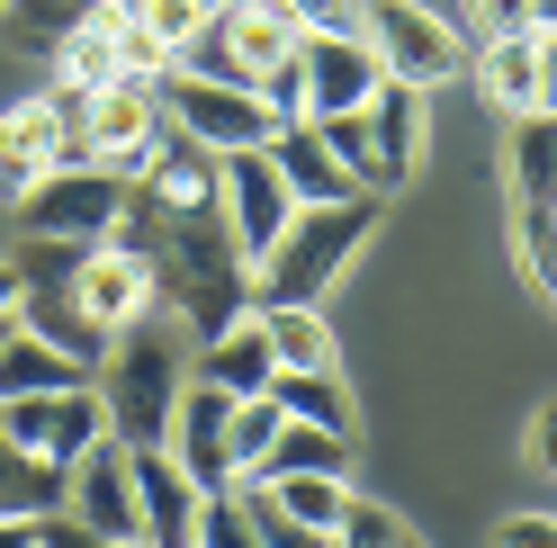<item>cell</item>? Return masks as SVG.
<instances>
[{"instance_id": "6da1fadb", "label": "cell", "mask_w": 557, "mask_h": 548, "mask_svg": "<svg viewBox=\"0 0 557 548\" xmlns=\"http://www.w3.org/2000/svg\"><path fill=\"white\" fill-rule=\"evenodd\" d=\"M145 270H153V306L189 341L225 333L234 315H252V261H243V244L225 234L216 208H171L153 225V244H145Z\"/></svg>"}, {"instance_id": "7a4b0ae2", "label": "cell", "mask_w": 557, "mask_h": 548, "mask_svg": "<svg viewBox=\"0 0 557 548\" xmlns=\"http://www.w3.org/2000/svg\"><path fill=\"white\" fill-rule=\"evenodd\" d=\"M90 387H99V414H109V432L126 440V450H162L171 404H181V387H189V333L171 324L162 306L135 315L126 333H109Z\"/></svg>"}, {"instance_id": "3957f363", "label": "cell", "mask_w": 557, "mask_h": 548, "mask_svg": "<svg viewBox=\"0 0 557 548\" xmlns=\"http://www.w3.org/2000/svg\"><path fill=\"white\" fill-rule=\"evenodd\" d=\"M377 234V198H333V208H297L278 244L252 261V306H324V288L360 261Z\"/></svg>"}, {"instance_id": "277c9868", "label": "cell", "mask_w": 557, "mask_h": 548, "mask_svg": "<svg viewBox=\"0 0 557 548\" xmlns=\"http://www.w3.org/2000/svg\"><path fill=\"white\" fill-rule=\"evenodd\" d=\"M117 208H126V180H117V171L54 162V171H37V189H27L10 216H18L27 244H99V234L117 225Z\"/></svg>"}, {"instance_id": "5b68a950", "label": "cell", "mask_w": 557, "mask_h": 548, "mask_svg": "<svg viewBox=\"0 0 557 548\" xmlns=\"http://www.w3.org/2000/svg\"><path fill=\"white\" fill-rule=\"evenodd\" d=\"M360 37H369V54H377V73H387V82L432 90L449 73H468V37L449 18L413 10V0H377V10H360Z\"/></svg>"}, {"instance_id": "8992f818", "label": "cell", "mask_w": 557, "mask_h": 548, "mask_svg": "<svg viewBox=\"0 0 557 548\" xmlns=\"http://www.w3.org/2000/svg\"><path fill=\"white\" fill-rule=\"evenodd\" d=\"M153 99H162V117L181 126V135H198L207 153H243V145H261V135H270V109H261L252 90H234V82H198V73H181V63L153 82Z\"/></svg>"}, {"instance_id": "52a82bcc", "label": "cell", "mask_w": 557, "mask_h": 548, "mask_svg": "<svg viewBox=\"0 0 557 548\" xmlns=\"http://www.w3.org/2000/svg\"><path fill=\"white\" fill-rule=\"evenodd\" d=\"M216 216H225V234L243 244V261H261L278 244V225L297 216V198H288V180H278V162L261 145L216 153Z\"/></svg>"}, {"instance_id": "ba28073f", "label": "cell", "mask_w": 557, "mask_h": 548, "mask_svg": "<svg viewBox=\"0 0 557 548\" xmlns=\"http://www.w3.org/2000/svg\"><path fill=\"white\" fill-rule=\"evenodd\" d=\"M0 432H10L27 459H46V468L73 476V459L109 432V414H99V387H54V396H10L0 404Z\"/></svg>"}, {"instance_id": "9c48e42d", "label": "cell", "mask_w": 557, "mask_h": 548, "mask_svg": "<svg viewBox=\"0 0 557 548\" xmlns=\"http://www.w3.org/2000/svg\"><path fill=\"white\" fill-rule=\"evenodd\" d=\"M162 450H171V468H181L198 495H225L234 486V396H216L207 378H189L181 404H171Z\"/></svg>"}, {"instance_id": "30bf717a", "label": "cell", "mask_w": 557, "mask_h": 548, "mask_svg": "<svg viewBox=\"0 0 557 548\" xmlns=\"http://www.w3.org/2000/svg\"><path fill=\"white\" fill-rule=\"evenodd\" d=\"M63 512H73V522H90L99 539L135 548V450H126L117 432H99L90 450L73 459V476H63Z\"/></svg>"}, {"instance_id": "8fae6325", "label": "cell", "mask_w": 557, "mask_h": 548, "mask_svg": "<svg viewBox=\"0 0 557 548\" xmlns=\"http://www.w3.org/2000/svg\"><path fill=\"white\" fill-rule=\"evenodd\" d=\"M63 288H73V306L99 333H126L135 315H153V270L135 252H117V244H82L73 270H63Z\"/></svg>"}, {"instance_id": "7c38bea8", "label": "cell", "mask_w": 557, "mask_h": 548, "mask_svg": "<svg viewBox=\"0 0 557 548\" xmlns=\"http://www.w3.org/2000/svg\"><path fill=\"white\" fill-rule=\"evenodd\" d=\"M297 63H306V117H342V109H360V99L387 82L360 27H306Z\"/></svg>"}, {"instance_id": "4fadbf2b", "label": "cell", "mask_w": 557, "mask_h": 548, "mask_svg": "<svg viewBox=\"0 0 557 548\" xmlns=\"http://www.w3.org/2000/svg\"><path fill=\"white\" fill-rule=\"evenodd\" d=\"M162 99H153V82H117V90H99L90 99V162L99 171H117V180H135L145 171V153L162 145Z\"/></svg>"}, {"instance_id": "5bb4252c", "label": "cell", "mask_w": 557, "mask_h": 548, "mask_svg": "<svg viewBox=\"0 0 557 548\" xmlns=\"http://www.w3.org/2000/svg\"><path fill=\"white\" fill-rule=\"evenodd\" d=\"M135 548H198V486L171 450H135Z\"/></svg>"}, {"instance_id": "9a60e30c", "label": "cell", "mask_w": 557, "mask_h": 548, "mask_svg": "<svg viewBox=\"0 0 557 548\" xmlns=\"http://www.w3.org/2000/svg\"><path fill=\"white\" fill-rule=\"evenodd\" d=\"M261 153L278 162V180H288V198L297 208H333V198H369L351 171H342L333 153H324V135H315V117H288V126H270L261 135Z\"/></svg>"}, {"instance_id": "2e32d148", "label": "cell", "mask_w": 557, "mask_h": 548, "mask_svg": "<svg viewBox=\"0 0 557 548\" xmlns=\"http://www.w3.org/2000/svg\"><path fill=\"white\" fill-rule=\"evenodd\" d=\"M360 117H369L377 180L405 189V180H413V162H423V90H413V82H377V90L360 99Z\"/></svg>"}, {"instance_id": "e0dca14e", "label": "cell", "mask_w": 557, "mask_h": 548, "mask_svg": "<svg viewBox=\"0 0 557 548\" xmlns=\"http://www.w3.org/2000/svg\"><path fill=\"white\" fill-rule=\"evenodd\" d=\"M476 73H485V99H495L504 117L548 109V37H531V27H504V37H485Z\"/></svg>"}, {"instance_id": "ac0fdd59", "label": "cell", "mask_w": 557, "mask_h": 548, "mask_svg": "<svg viewBox=\"0 0 557 548\" xmlns=\"http://www.w3.org/2000/svg\"><path fill=\"white\" fill-rule=\"evenodd\" d=\"M270 341H261V315H234L225 333H207V341H189V378H207L216 396H261L270 387Z\"/></svg>"}, {"instance_id": "d6986e66", "label": "cell", "mask_w": 557, "mask_h": 548, "mask_svg": "<svg viewBox=\"0 0 557 548\" xmlns=\"http://www.w3.org/2000/svg\"><path fill=\"white\" fill-rule=\"evenodd\" d=\"M252 486H270V476H351V432H324V423H288L278 414V432H270V450L243 468ZM234 476V486H243Z\"/></svg>"}, {"instance_id": "ffe728a7", "label": "cell", "mask_w": 557, "mask_h": 548, "mask_svg": "<svg viewBox=\"0 0 557 548\" xmlns=\"http://www.w3.org/2000/svg\"><path fill=\"white\" fill-rule=\"evenodd\" d=\"M135 189H153L162 208H216V153H207L198 135L162 126V145L145 153V171H135Z\"/></svg>"}, {"instance_id": "44dd1931", "label": "cell", "mask_w": 557, "mask_h": 548, "mask_svg": "<svg viewBox=\"0 0 557 548\" xmlns=\"http://www.w3.org/2000/svg\"><path fill=\"white\" fill-rule=\"evenodd\" d=\"M37 171H54V117H46V90L0 109V208H18L37 189Z\"/></svg>"}, {"instance_id": "7402d4cb", "label": "cell", "mask_w": 557, "mask_h": 548, "mask_svg": "<svg viewBox=\"0 0 557 548\" xmlns=\"http://www.w3.org/2000/svg\"><path fill=\"white\" fill-rule=\"evenodd\" d=\"M288 423H324V432H360L351 414V387H342V369H270V387H261Z\"/></svg>"}, {"instance_id": "603a6c76", "label": "cell", "mask_w": 557, "mask_h": 548, "mask_svg": "<svg viewBox=\"0 0 557 548\" xmlns=\"http://www.w3.org/2000/svg\"><path fill=\"white\" fill-rule=\"evenodd\" d=\"M54 387H90V369L73 351H54V341L10 324V341H0V404L10 396H54Z\"/></svg>"}, {"instance_id": "cb8c5ba5", "label": "cell", "mask_w": 557, "mask_h": 548, "mask_svg": "<svg viewBox=\"0 0 557 548\" xmlns=\"http://www.w3.org/2000/svg\"><path fill=\"white\" fill-rule=\"evenodd\" d=\"M99 0H0V46L10 54H54Z\"/></svg>"}, {"instance_id": "d4e9b609", "label": "cell", "mask_w": 557, "mask_h": 548, "mask_svg": "<svg viewBox=\"0 0 557 548\" xmlns=\"http://www.w3.org/2000/svg\"><path fill=\"white\" fill-rule=\"evenodd\" d=\"M261 341L278 369H333V333H324V306H252Z\"/></svg>"}, {"instance_id": "484cf974", "label": "cell", "mask_w": 557, "mask_h": 548, "mask_svg": "<svg viewBox=\"0 0 557 548\" xmlns=\"http://www.w3.org/2000/svg\"><path fill=\"white\" fill-rule=\"evenodd\" d=\"M504 171H512V198H557V126H548V109L512 117Z\"/></svg>"}, {"instance_id": "4316f807", "label": "cell", "mask_w": 557, "mask_h": 548, "mask_svg": "<svg viewBox=\"0 0 557 548\" xmlns=\"http://www.w3.org/2000/svg\"><path fill=\"white\" fill-rule=\"evenodd\" d=\"M512 261H521V279L540 297L557 288V208L548 198H512Z\"/></svg>"}, {"instance_id": "83f0119b", "label": "cell", "mask_w": 557, "mask_h": 548, "mask_svg": "<svg viewBox=\"0 0 557 548\" xmlns=\"http://www.w3.org/2000/svg\"><path fill=\"white\" fill-rule=\"evenodd\" d=\"M63 503V468L27 459L10 432H0V512H54Z\"/></svg>"}, {"instance_id": "f1b7e54d", "label": "cell", "mask_w": 557, "mask_h": 548, "mask_svg": "<svg viewBox=\"0 0 557 548\" xmlns=\"http://www.w3.org/2000/svg\"><path fill=\"white\" fill-rule=\"evenodd\" d=\"M252 486V476H243ZM288 522H306V531H333V512H342V495H351V476H270L261 486Z\"/></svg>"}, {"instance_id": "f546056e", "label": "cell", "mask_w": 557, "mask_h": 548, "mask_svg": "<svg viewBox=\"0 0 557 548\" xmlns=\"http://www.w3.org/2000/svg\"><path fill=\"white\" fill-rule=\"evenodd\" d=\"M315 135H324V153L351 171V180L369 189V198H387V180H377V153H369V117L360 109H342V117H315Z\"/></svg>"}, {"instance_id": "4dcf8cb0", "label": "cell", "mask_w": 557, "mask_h": 548, "mask_svg": "<svg viewBox=\"0 0 557 548\" xmlns=\"http://www.w3.org/2000/svg\"><path fill=\"white\" fill-rule=\"evenodd\" d=\"M243 495V512H252V539L261 548H333V531H306V522H288V512H278L261 486H234Z\"/></svg>"}, {"instance_id": "1f68e13d", "label": "cell", "mask_w": 557, "mask_h": 548, "mask_svg": "<svg viewBox=\"0 0 557 548\" xmlns=\"http://www.w3.org/2000/svg\"><path fill=\"white\" fill-rule=\"evenodd\" d=\"M252 99L270 109V126H288V117H306V63H297V54H278L270 73H252Z\"/></svg>"}, {"instance_id": "d6a6232c", "label": "cell", "mask_w": 557, "mask_h": 548, "mask_svg": "<svg viewBox=\"0 0 557 548\" xmlns=\"http://www.w3.org/2000/svg\"><path fill=\"white\" fill-rule=\"evenodd\" d=\"M405 531H396V512H377V503H360V495H342V512H333V548H396Z\"/></svg>"}, {"instance_id": "836d02e7", "label": "cell", "mask_w": 557, "mask_h": 548, "mask_svg": "<svg viewBox=\"0 0 557 548\" xmlns=\"http://www.w3.org/2000/svg\"><path fill=\"white\" fill-rule=\"evenodd\" d=\"M198 18H207V0H135V18H126V27H145L162 54H181V37H189Z\"/></svg>"}, {"instance_id": "e575fe53", "label": "cell", "mask_w": 557, "mask_h": 548, "mask_svg": "<svg viewBox=\"0 0 557 548\" xmlns=\"http://www.w3.org/2000/svg\"><path fill=\"white\" fill-rule=\"evenodd\" d=\"M270 432H278V404L270 396H234V476L270 450Z\"/></svg>"}, {"instance_id": "d590c367", "label": "cell", "mask_w": 557, "mask_h": 548, "mask_svg": "<svg viewBox=\"0 0 557 548\" xmlns=\"http://www.w3.org/2000/svg\"><path fill=\"white\" fill-rule=\"evenodd\" d=\"M27 539H37V548H117V539H99L90 522H73V512H27Z\"/></svg>"}, {"instance_id": "8d00e7d4", "label": "cell", "mask_w": 557, "mask_h": 548, "mask_svg": "<svg viewBox=\"0 0 557 548\" xmlns=\"http://www.w3.org/2000/svg\"><path fill=\"white\" fill-rule=\"evenodd\" d=\"M468 18H476V37H504V27H531V0H468Z\"/></svg>"}, {"instance_id": "74e56055", "label": "cell", "mask_w": 557, "mask_h": 548, "mask_svg": "<svg viewBox=\"0 0 557 548\" xmlns=\"http://www.w3.org/2000/svg\"><path fill=\"white\" fill-rule=\"evenodd\" d=\"M495 548H557L548 512H521V522H495Z\"/></svg>"}, {"instance_id": "f35d334b", "label": "cell", "mask_w": 557, "mask_h": 548, "mask_svg": "<svg viewBox=\"0 0 557 548\" xmlns=\"http://www.w3.org/2000/svg\"><path fill=\"white\" fill-rule=\"evenodd\" d=\"M297 27H360V0H288Z\"/></svg>"}, {"instance_id": "ab89813d", "label": "cell", "mask_w": 557, "mask_h": 548, "mask_svg": "<svg viewBox=\"0 0 557 548\" xmlns=\"http://www.w3.org/2000/svg\"><path fill=\"white\" fill-rule=\"evenodd\" d=\"M548 440H557V404H540V414H531V468H540V476H548V459H557Z\"/></svg>"}, {"instance_id": "60d3db41", "label": "cell", "mask_w": 557, "mask_h": 548, "mask_svg": "<svg viewBox=\"0 0 557 548\" xmlns=\"http://www.w3.org/2000/svg\"><path fill=\"white\" fill-rule=\"evenodd\" d=\"M0 548H37L27 539V512H0Z\"/></svg>"}, {"instance_id": "b9f144b4", "label": "cell", "mask_w": 557, "mask_h": 548, "mask_svg": "<svg viewBox=\"0 0 557 548\" xmlns=\"http://www.w3.org/2000/svg\"><path fill=\"white\" fill-rule=\"evenodd\" d=\"M0 315H18V261H0Z\"/></svg>"}, {"instance_id": "7bdbcfd3", "label": "cell", "mask_w": 557, "mask_h": 548, "mask_svg": "<svg viewBox=\"0 0 557 548\" xmlns=\"http://www.w3.org/2000/svg\"><path fill=\"white\" fill-rule=\"evenodd\" d=\"M10 324H18V315H0V341H10Z\"/></svg>"}, {"instance_id": "ee69618b", "label": "cell", "mask_w": 557, "mask_h": 548, "mask_svg": "<svg viewBox=\"0 0 557 548\" xmlns=\"http://www.w3.org/2000/svg\"><path fill=\"white\" fill-rule=\"evenodd\" d=\"M396 548H423V539H396Z\"/></svg>"}, {"instance_id": "f6af8a7d", "label": "cell", "mask_w": 557, "mask_h": 548, "mask_svg": "<svg viewBox=\"0 0 557 548\" xmlns=\"http://www.w3.org/2000/svg\"><path fill=\"white\" fill-rule=\"evenodd\" d=\"M207 10H225V0H207Z\"/></svg>"}]
</instances>
